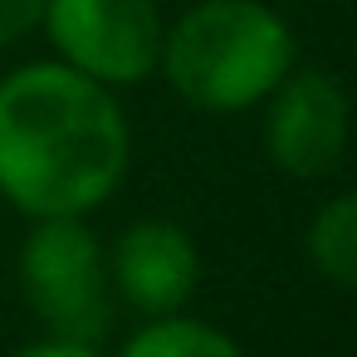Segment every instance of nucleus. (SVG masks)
<instances>
[{"label":"nucleus","instance_id":"nucleus-8","mask_svg":"<svg viewBox=\"0 0 357 357\" xmlns=\"http://www.w3.org/2000/svg\"><path fill=\"white\" fill-rule=\"evenodd\" d=\"M308 259L333 289L357 284V196H333L308 220Z\"/></svg>","mask_w":357,"mask_h":357},{"label":"nucleus","instance_id":"nucleus-10","mask_svg":"<svg viewBox=\"0 0 357 357\" xmlns=\"http://www.w3.org/2000/svg\"><path fill=\"white\" fill-rule=\"evenodd\" d=\"M15 357H98V347L89 342H69V337H45V342H30L25 352Z\"/></svg>","mask_w":357,"mask_h":357},{"label":"nucleus","instance_id":"nucleus-6","mask_svg":"<svg viewBox=\"0 0 357 357\" xmlns=\"http://www.w3.org/2000/svg\"><path fill=\"white\" fill-rule=\"evenodd\" d=\"M108 284L137 313L167 318L201 284V250L176 220H132L113 250H103Z\"/></svg>","mask_w":357,"mask_h":357},{"label":"nucleus","instance_id":"nucleus-7","mask_svg":"<svg viewBox=\"0 0 357 357\" xmlns=\"http://www.w3.org/2000/svg\"><path fill=\"white\" fill-rule=\"evenodd\" d=\"M118 357H245V352L215 323L167 313V318H152L147 328H137Z\"/></svg>","mask_w":357,"mask_h":357},{"label":"nucleus","instance_id":"nucleus-2","mask_svg":"<svg viewBox=\"0 0 357 357\" xmlns=\"http://www.w3.org/2000/svg\"><path fill=\"white\" fill-rule=\"evenodd\" d=\"M167 84L201 113L259 108L294 69V30L264 0H201L162 35Z\"/></svg>","mask_w":357,"mask_h":357},{"label":"nucleus","instance_id":"nucleus-4","mask_svg":"<svg viewBox=\"0 0 357 357\" xmlns=\"http://www.w3.org/2000/svg\"><path fill=\"white\" fill-rule=\"evenodd\" d=\"M40 30L74 74L103 89H132L157 74L167 20L157 0H45Z\"/></svg>","mask_w":357,"mask_h":357},{"label":"nucleus","instance_id":"nucleus-9","mask_svg":"<svg viewBox=\"0 0 357 357\" xmlns=\"http://www.w3.org/2000/svg\"><path fill=\"white\" fill-rule=\"evenodd\" d=\"M45 20V0H0V50L20 45Z\"/></svg>","mask_w":357,"mask_h":357},{"label":"nucleus","instance_id":"nucleus-5","mask_svg":"<svg viewBox=\"0 0 357 357\" xmlns=\"http://www.w3.org/2000/svg\"><path fill=\"white\" fill-rule=\"evenodd\" d=\"M347 147V93L323 69H289L264 98V152L279 172L318 181L342 162Z\"/></svg>","mask_w":357,"mask_h":357},{"label":"nucleus","instance_id":"nucleus-1","mask_svg":"<svg viewBox=\"0 0 357 357\" xmlns=\"http://www.w3.org/2000/svg\"><path fill=\"white\" fill-rule=\"evenodd\" d=\"M132 132L113 89L59 59L0 79V196L30 220L89 215L128 176Z\"/></svg>","mask_w":357,"mask_h":357},{"label":"nucleus","instance_id":"nucleus-3","mask_svg":"<svg viewBox=\"0 0 357 357\" xmlns=\"http://www.w3.org/2000/svg\"><path fill=\"white\" fill-rule=\"evenodd\" d=\"M20 289L35 318L69 342H98L113 323V284L98 235L84 215L35 220L20 250Z\"/></svg>","mask_w":357,"mask_h":357}]
</instances>
